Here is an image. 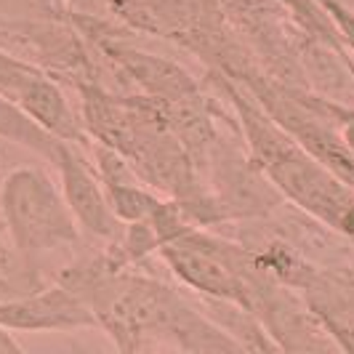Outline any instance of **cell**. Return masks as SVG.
<instances>
[{"label": "cell", "mask_w": 354, "mask_h": 354, "mask_svg": "<svg viewBox=\"0 0 354 354\" xmlns=\"http://www.w3.org/2000/svg\"><path fill=\"white\" fill-rule=\"evenodd\" d=\"M88 304L120 352L176 346L181 352H243L203 306L189 304L178 288L136 269H109L88 290Z\"/></svg>", "instance_id": "cell-1"}, {"label": "cell", "mask_w": 354, "mask_h": 354, "mask_svg": "<svg viewBox=\"0 0 354 354\" xmlns=\"http://www.w3.org/2000/svg\"><path fill=\"white\" fill-rule=\"evenodd\" d=\"M213 80L224 91L237 115V123L248 142L250 162L274 187V192L354 245V187L322 165L315 155H309L237 80L224 72H216Z\"/></svg>", "instance_id": "cell-2"}, {"label": "cell", "mask_w": 354, "mask_h": 354, "mask_svg": "<svg viewBox=\"0 0 354 354\" xmlns=\"http://www.w3.org/2000/svg\"><path fill=\"white\" fill-rule=\"evenodd\" d=\"M0 213L17 253L35 269L43 256L75 248L83 240L62 187L43 168H17L3 178Z\"/></svg>", "instance_id": "cell-3"}, {"label": "cell", "mask_w": 354, "mask_h": 354, "mask_svg": "<svg viewBox=\"0 0 354 354\" xmlns=\"http://www.w3.org/2000/svg\"><path fill=\"white\" fill-rule=\"evenodd\" d=\"M158 253L168 269L195 293L240 304L243 309L248 306V283L240 269L245 245L189 224L171 240L160 243Z\"/></svg>", "instance_id": "cell-4"}, {"label": "cell", "mask_w": 354, "mask_h": 354, "mask_svg": "<svg viewBox=\"0 0 354 354\" xmlns=\"http://www.w3.org/2000/svg\"><path fill=\"white\" fill-rule=\"evenodd\" d=\"M62 178V195L86 237L112 243L123 234V221L112 213L104 195V184L93 158L83 152V144L59 142L56 158L51 162Z\"/></svg>", "instance_id": "cell-5"}, {"label": "cell", "mask_w": 354, "mask_h": 354, "mask_svg": "<svg viewBox=\"0 0 354 354\" xmlns=\"http://www.w3.org/2000/svg\"><path fill=\"white\" fill-rule=\"evenodd\" d=\"M0 328L6 330H77L96 328L91 304L53 280L30 293L0 299Z\"/></svg>", "instance_id": "cell-6"}, {"label": "cell", "mask_w": 354, "mask_h": 354, "mask_svg": "<svg viewBox=\"0 0 354 354\" xmlns=\"http://www.w3.org/2000/svg\"><path fill=\"white\" fill-rule=\"evenodd\" d=\"M341 352H354V274L315 266L299 290Z\"/></svg>", "instance_id": "cell-7"}, {"label": "cell", "mask_w": 354, "mask_h": 354, "mask_svg": "<svg viewBox=\"0 0 354 354\" xmlns=\"http://www.w3.org/2000/svg\"><path fill=\"white\" fill-rule=\"evenodd\" d=\"M14 102L56 139L83 144V147H91L93 142L83 125V118L72 109L62 86L46 70L30 75L14 93Z\"/></svg>", "instance_id": "cell-8"}, {"label": "cell", "mask_w": 354, "mask_h": 354, "mask_svg": "<svg viewBox=\"0 0 354 354\" xmlns=\"http://www.w3.org/2000/svg\"><path fill=\"white\" fill-rule=\"evenodd\" d=\"M0 139L19 144V147L35 152L48 162H53L59 142H62V139L51 136L46 128H40L14 99H8L3 93H0Z\"/></svg>", "instance_id": "cell-9"}, {"label": "cell", "mask_w": 354, "mask_h": 354, "mask_svg": "<svg viewBox=\"0 0 354 354\" xmlns=\"http://www.w3.org/2000/svg\"><path fill=\"white\" fill-rule=\"evenodd\" d=\"M37 70H40V67H35L32 62H27V59L17 56L14 51H8L6 46H0V93H3V96L14 99V93L19 91V86H21L30 75H35Z\"/></svg>", "instance_id": "cell-10"}, {"label": "cell", "mask_w": 354, "mask_h": 354, "mask_svg": "<svg viewBox=\"0 0 354 354\" xmlns=\"http://www.w3.org/2000/svg\"><path fill=\"white\" fill-rule=\"evenodd\" d=\"M317 3L322 6V11L328 14V19H330L344 51L354 56V11L349 6H344L341 0H317Z\"/></svg>", "instance_id": "cell-11"}, {"label": "cell", "mask_w": 354, "mask_h": 354, "mask_svg": "<svg viewBox=\"0 0 354 354\" xmlns=\"http://www.w3.org/2000/svg\"><path fill=\"white\" fill-rule=\"evenodd\" d=\"M0 19H64L46 0H0Z\"/></svg>", "instance_id": "cell-12"}]
</instances>
